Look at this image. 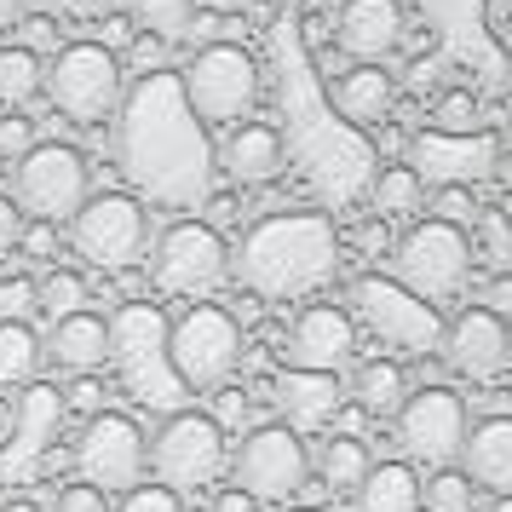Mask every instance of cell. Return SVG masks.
<instances>
[{
	"instance_id": "cell-50",
	"label": "cell",
	"mask_w": 512,
	"mask_h": 512,
	"mask_svg": "<svg viewBox=\"0 0 512 512\" xmlns=\"http://www.w3.org/2000/svg\"><path fill=\"white\" fill-rule=\"evenodd\" d=\"M501 41H507V52H512V18H507V24H501Z\"/></svg>"
},
{
	"instance_id": "cell-14",
	"label": "cell",
	"mask_w": 512,
	"mask_h": 512,
	"mask_svg": "<svg viewBox=\"0 0 512 512\" xmlns=\"http://www.w3.org/2000/svg\"><path fill=\"white\" fill-rule=\"evenodd\" d=\"M397 443H403V455L409 466H455L466 443V403L455 392H443V386H420V392L403 397V409H397Z\"/></svg>"
},
{
	"instance_id": "cell-37",
	"label": "cell",
	"mask_w": 512,
	"mask_h": 512,
	"mask_svg": "<svg viewBox=\"0 0 512 512\" xmlns=\"http://www.w3.org/2000/svg\"><path fill=\"white\" fill-rule=\"evenodd\" d=\"M81 282L75 277H58V271H52L47 282H35V305H47L52 317H70V311H81Z\"/></svg>"
},
{
	"instance_id": "cell-33",
	"label": "cell",
	"mask_w": 512,
	"mask_h": 512,
	"mask_svg": "<svg viewBox=\"0 0 512 512\" xmlns=\"http://www.w3.org/2000/svg\"><path fill=\"white\" fill-rule=\"evenodd\" d=\"M41 305H35V277L24 271H0V323H29Z\"/></svg>"
},
{
	"instance_id": "cell-34",
	"label": "cell",
	"mask_w": 512,
	"mask_h": 512,
	"mask_svg": "<svg viewBox=\"0 0 512 512\" xmlns=\"http://www.w3.org/2000/svg\"><path fill=\"white\" fill-rule=\"evenodd\" d=\"M58 409H64V415L93 420L98 409H104V380H98V374H70V386L58 392Z\"/></svg>"
},
{
	"instance_id": "cell-1",
	"label": "cell",
	"mask_w": 512,
	"mask_h": 512,
	"mask_svg": "<svg viewBox=\"0 0 512 512\" xmlns=\"http://www.w3.org/2000/svg\"><path fill=\"white\" fill-rule=\"evenodd\" d=\"M334 271H340V231L323 213H271L231 254V277H242L254 300H305Z\"/></svg>"
},
{
	"instance_id": "cell-6",
	"label": "cell",
	"mask_w": 512,
	"mask_h": 512,
	"mask_svg": "<svg viewBox=\"0 0 512 512\" xmlns=\"http://www.w3.org/2000/svg\"><path fill=\"white\" fill-rule=\"evenodd\" d=\"M70 248L93 271H127L150 254V213L139 196H121V190L87 196L70 213Z\"/></svg>"
},
{
	"instance_id": "cell-32",
	"label": "cell",
	"mask_w": 512,
	"mask_h": 512,
	"mask_svg": "<svg viewBox=\"0 0 512 512\" xmlns=\"http://www.w3.org/2000/svg\"><path fill=\"white\" fill-rule=\"evenodd\" d=\"M127 12L150 35H185L190 18H196V0H127Z\"/></svg>"
},
{
	"instance_id": "cell-29",
	"label": "cell",
	"mask_w": 512,
	"mask_h": 512,
	"mask_svg": "<svg viewBox=\"0 0 512 512\" xmlns=\"http://www.w3.org/2000/svg\"><path fill=\"white\" fill-rule=\"evenodd\" d=\"M41 334L35 323H0V386H29L41 369Z\"/></svg>"
},
{
	"instance_id": "cell-12",
	"label": "cell",
	"mask_w": 512,
	"mask_h": 512,
	"mask_svg": "<svg viewBox=\"0 0 512 512\" xmlns=\"http://www.w3.org/2000/svg\"><path fill=\"white\" fill-rule=\"evenodd\" d=\"M351 317L369 328L374 340H386L397 351H438L443 317L438 305H426L409 294L397 277H357L351 282Z\"/></svg>"
},
{
	"instance_id": "cell-7",
	"label": "cell",
	"mask_w": 512,
	"mask_h": 512,
	"mask_svg": "<svg viewBox=\"0 0 512 512\" xmlns=\"http://www.w3.org/2000/svg\"><path fill=\"white\" fill-rule=\"evenodd\" d=\"M93 196V173H87V156L75 144H29L24 156L12 162V202L41 219V225H58L70 219L81 202Z\"/></svg>"
},
{
	"instance_id": "cell-24",
	"label": "cell",
	"mask_w": 512,
	"mask_h": 512,
	"mask_svg": "<svg viewBox=\"0 0 512 512\" xmlns=\"http://www.w3.org/2000/svg\"><path fill=\"white\" fill-rule=\"evenodd\" d=\"M357 512H420V478L409 461H374L351 495Z\"/></svg>"
},
{
	"instance_id": "cell-48",
	"label": "cell",
	"mask_w": 512,
	"mask_h": 512,
	"mask_svg": "<svg viewBox=\"0 0 512 512\" xmlns=\"http://www.w3.org/2000/svg\"><path fill=\"white\" fill-rule=\"evenodd\" d=\"M24 12H29V0H0V29L24 24Z\"/></svg>"
},
{
	"instance_id": "cell-4",
	"label": "cell",
	"mask_w": 512,
	"mask_h": 512,
	"mask_svg": "<svg viewBox=\"0 0 512 512\" xmlns=\"http://www.w3.org/2000/svg\"><path fill=\"white\" fill-rule=\"evenodd\" d=\"M225 466H231L225 426L213 415H202V409H173V415L156 426V438H150V472H156V484H167L173 495L208 489Z\"/></svg>"
},
{
	"instance_id": "cell-45",
	"label": "cell",
	"mask_w": 512,
	"mask_h": 512,
	"mask_svg": "<svg viewBox=\"0 0 512 512\" xmlns=\"http://www.w3.org/2000/svg\"><path fill=\"white\" fill-rule=\"evenodd\" d=\"M18 248H29V254H52V225H35V231L24 225V236H18Z\"/></svg>"
},
{
	"instance_id": "cell-15",
	"label": "cell",
	"mask_w": 512,
	"mask_h": 512,
	"mask_svg": "<svg viewBox=\"0 0 512 512\" xmlns=\"http://www.w3.org/2000/svg\"><path fill=\"white\" fill-rule=\"evenodd\" d=\"M438 346H443L449 369L461 374V380H495V374H507V363H512V328H507V317H495L484 305H466L461 317L443 323Z\"/></svg>"
},
{
	"instance_id": "cell-51",
	"label": "cell",
	"mask_w": 512,
	"mask_h": 512,
	"mask_svg": "<svg viewBox=\"0 0 512 512\" xmlns=\"http://www.w3.org/2000/svg\"><path fill=\"white\" fill-rule=\"evenodd\" d=\"M294 512H323V507H294Z\"/></svg>"
},
{
	"instance_id": "cell-39",
	"label": "cell",
	"mask_w": 512,
	"mask_h": 512,
	"mask_svg": "<svg viewBox=\"0 0 512 512\" xmlns=\"http://www.w3.org/2000/svg\"><path fill=\"white\" fill-rule=\"evenodd\" d=\"M29 144H35V121H29L24 110H6V116H0V156L18 162Z\"/></svg>"
},
{
	"instance_id": "cell-11",
	"label": "cell",
	"mask_w": 512,
	"mask_h": 512,
	"mask_svg": "<svg viewBox=\"0 0 512 512\" xmlns=\"http://www.w3.org/2000/svg\"><path fill=\"white\" fill-rule=\"evenodd\" d=\"M75 466H81V484L121 495V489L144 484V466H150V438H144L139 415L127 409H98L81 438H75Z\"/></svg>"
},
{
	"instance_id": "cell-25",
	"label": "cell",
	"mask_w": 512,
	"mask_h": 512,
	"mask_svg": "<svg viewBox=\"0 0 512 512\" xmlns=\"http://www.w3.org/2000/svg\"><path fill=\"white\" fill-rule=\"evenodd\" d=\"M317 466H323L328 495H346V501H351V495H357V484L369 478L374 455H369V443H363V438H346V432H334V438L323 443Z\"/></svg>"
},
{
	"instance_id": "cell-8",
	"label": "cell",
	"mask_w": 512,
	"mask_h": 512,
	"mask_svg": "<svg viewBox=\"0 0 512 512\" xmlns=\"http://www.w3.org/2000/svg\"><path fill=\"white\" fill-rule=\"evenodd\" d=\"M392 271L426 305L455 300L466 288V277H472V236L461 225H443V219L409 225L403 242H397V254H392Z\"/></svg>"
},
{
	"instance_id": "cell-22",
	"label": "cell",
	"mask_w": 512,
	"mask_h": 512,
	"mask_svg": "<svg viewBox=\"0 0 512 512\" xmlns=\"http://www.w3.org/2000/svg\"><path fill=\"white\" fill-rule=\"evenodd\" d=\"M420 156V179H432V185H478V179H489V167H495V156H501V144L484 139V133H472V139H426L415 150Z\"/></svg>"
},
{
	"instance_id": "cell-9",
	"label": "cell",
	"mask_w": 512,
	"mask_h": 512,
	"mask_svg": "<svg viewBox=\"0 0 512 512\" xmlns=\"http://www.w3.org/2000/svg\"><path fill=\"white\" fill-rule=\"evenodd\" d=\"M41 93L58 104V116L70 121H110L121 110V58L104 41H70L58 47L47 64V87Z\"/></svg>"
},
{
	"instance_id": "cell-47",
	"label": "cell",
	"mask_w": 512,
	"mask_h": 512,
	"mask_svg": "<svg viewBox=\"0 0 512 512\" xmlns=\"http://www.w3.org/2000/svg\"><path fill=\"white\" fill-rule=\"evenodd\" d=\"M213 512H259V501H248L242 489H225V495L213 501Z\"/></svg>"
},
{
	"instance_id": "cell-38",
	"label": "cell",
	"mask_w": 512,
	"mask_h": 512,
	"mask_svg": "<svg viewBox=\"0 0 512 512\" xmlns=\"http://www.w3.org/2000/svg\"><path fill=\"white\" fill-rule=\"evenodd\" d=\"M432 219H443V225H472L478 219V202H472V185H438V213Z\"/></svg>"
},
{
	"instance_id": "cell-40",
	"label": "cell",
	"mask_w": 512,
	"mask_h": 512,
	"mask_svg": "<svg viewBox=\"0 0 512 512\" xmlns=\"http://www.w3.org/2000/svg\"><path fill=\"white\" fill-rule=\"evenodd\" d=\"M52 512H110V501L93 484H70V489H58V507Z\"/></svg>"
},
{
	"instance_id": "cell-41",
	"label": "cell",
	"mask_w": 512,
	"mask_h": 512,
	"mask_svg": "<svg viewBox=\"0 0 512 512\" xmlns=\"http://www.w3.org/2000/svg\"><path fill=\"white\" fill-rule=\"evenodd\" d=\"M18 236H24V208L12 196H0V248H18Z\"/></svg>"
},
{
	"instance_id": "cell-3",
	"label": "cell",
	"mask_w": 512,
	"mask_h": 512,
	"mask_svg": "<svg viewBox=\"0 0 512 512\" xmlns=\"http://www.w3.org/2000/svg\"><path fill=\"white\" fill-rule=\"evenodd\" d=\"M179 98H185L190 121H208V127H236L259 104V64L248 47L231 41H213L185 64L179 75Z\"/></svg>"
},
{
	"instance_id": "cell-49",
	"label": "cell",
	"mask_w": 512,
	"mask_h": 512,
	"mask_svg": "<svg viewBox=\"0 0 512 512\" xmlns=\"http://www.w3.org/2000/svg\"><path fill=\"white\" fill-rule=\"evenodd\" d=\"M0 512H47L41 501H0Z\"/></svg>"
},
{
	"instance_id": "cell-42",
	"label": "cell",
	"mask_w": 512,
	"mask_h": 512,
	"mask_svg": "<svg viewBox=\"0 0 512 512\" xmlns=\"http://www.w3.org/2000/svg\"><path fill=\"white\" fill-rule=\"evenodd\" d=\"M47 6L52 12H64V18H81V24H87V18H104L116 0H47Z\"/></svg>"
},
{
	"instance_id": "cell-19",
	"label": "cell",
	"mask_w": 512,
	"mask_h": 512,
	"mask_svg": "<svg viewBox=\"0 0 512 512\" xmlns=\"http://www.w3.org/2000/svg\"><path fill=\"white\" fill-rule=\"evenodd\" d=\"M282 133L271 121H236L225 144H219V173L231 185H271L282 173Z\"/></svg>"
},
{
	"instance_id": "cell-26",
	"label": "cell",
	"mask_w": 512,
	"mask_h": 512,
	"mask_svg": "<svg viewBox=\"0 0 512 512\" xmlns=\"http://www.w3.org/2000/svg\"><path fill=\"white\" fill-rule=\"evenodd\" d=\"M351 397H357V409H369V415H397L403 397H409V380H403L397 363L374 357V363H357V374H351Z\"/></svg>"
},
{
	"instance_id": "cell-35",
	"label": "cell",
	"mask_w": 512,
	"mask_h": 512,
	"mask_svg": "<svg viewBox=\"0 0 512 512\" xmlns=\"http://www.w3.org/2000/svg\"><path fill=\"white\" fill-rule=\"evenodd\" d=\"M478 248H484L489 259H507L512 254V219L507 213H478V219H472V254H478Z\"/></svg>"
},
{
	"instance_id": "cell-17",
	"label": "cell",
	"mask_w": 512,
	"mask_h": 512,
	"mask_svg": "<svg viewBox=\"0 0 512 512\" xmlns=\"http://www.w3.org/2000/svg\"><path fill=\"white\" fill-rule=\"evenodd\" d=\"M334 47L351 64H386L403 47V6L397 0H346L334 18Z\"/></svg>"
},
{
	"instance_id": "cell-27",
	"label": "cell",
	"mask_w": 512,
	"mask_h": 512,
	"mask_svg": "<svg viewBox=\"0 0 512 512\" xmlns=\"http://www.w3.org/2000/svg\"><path fill=\"white\" fill-rule=\"evenodd\" d=\"M47 87V64H41V52L29 47H0V104L6 110H29L35 98Z\"/></svg>"
},
{
	"instance_id": "cell-30",
	"label": "cell",
	"mask_w": 512,
	"mask_h": 512,
	"mask_svg": "<svg viewBox=\"0 0 512 512\" xmlns=\"http://www.w3.org/2000/svg\"><path fill=\"white\" fill-rule=\"evenodd\" d=\"M478 93L472 87H443L438 98H432V127H438L443 139H472L478 133Z\"/></svg>"
},
{
	"instance_id": "cell-18",
	"label": "cell",
	"mask_w": 512,
	"mask_h": 512,
	"mask_svg": "<svg viewBox=\"0 0 512 512\" xmlns=\"http://www.w3.org/2000/svg\"><path fill=\"white\" fill-rule=\"evenodd\" d=\"M346 403V380L340 374H317V369H282L277 374V409H282V426L288 432H323L334 426Z\"/></svg>"
},
{
	"instance_id": "cell-31",
	"label": "cell",
	"mask_w": 512,
	"mask_h": 512,
	"mask_svg": "<svg viewBox=\"0 0 512 512\" xmlns=\"http://www.w3.org/2000/svg\"><path fill=\"white\" fill-rule=\"evenodd\" d=\"M472 478L461 466H432V478L420 484V512H472Z\"/></svg>"
},
{
	"instance_id": "cell-21",
	"label": "cell",
	"mask_w": 512,
	"mask_h": 512,
	"mask_svg": "<svg viewBox=\"0 0 512 512\" xmlns=\"http://www.w3.org/2000/svg\"><path fill=\"white\" fill-rule=\"evenodd\" d=\"M455 461L472 478V489L512 495V415H489L478 426H466V443Z\"/></svg>"
},
{
	"instance_id": "cell-5",
	"label": "cell",
	"mask_w": 512,
	"mask_h": 512,
	"mask_svg": "<svg viewBox=\"0 0 512 512\" xmlns=\"http://www.w3.org/2000/svg\"><path fill=\"white\" fill-rule=\"evenodd\" d=\"M110 363H116L121 386L139 397V403H173L179 380L167 369V317L162 305L133 300L110 317Z\"/></svg>"
},
{
	"instance_id": "cell-16",
	"label": "cell",
	"mask_w": 512,
	"mask_h": 512,
	"mask_svg": "<svg viewBox=\"0 0 512 512\" xmlns=\"http://www.w3.org/2000/svg\"><path fill=\"white\" fill-rule=\"evenodd\" d=\"M282 357H288V369L340 374L357 357V317L346 305H305L282 340Z\"/></svg>"
},
{
	"instance_id": "cell-28",
	"label": "cell",
	"mask_w": 512,
	"mask_h": 512,
	"mask_svg": "<svg viewBox=\"0 0 512 512\" xmlns=\"http://www.w3.org/2000/svg\"><path fill=\"white\" fill-rule=\"evenodd\" d=\"M369 202L380 219H415L420 208H426V179H420L415 167H380V179H374Z\"/></svg>"
},
{
	"instance_id": "cell-36",
	"label": "cell",
	"mask_w": 512,
	"mask_h": 512,
	"mask_svg": "<svg viewBox=\"0 0 512 512\" xmlns=\"http://www.w3.org/2000/svg\"><path fill=\"white\" fill-rule=\"evenodd\" d=\"M110 512H185V495H173L167 484H133L121 489V501Z\"/></svg>"
},
{
	"instance_id": "cell-44",
	"label": "cell",
	"mask_w": 512,
	"mask_h": 512,
	"mask_svg": "<svg viewBox=\"0 0 512 512\" xmlns=\"http://www.w3.org/2000/svg\"><path fill=\"white\" fill-rule=\"evenodd\" d=\"M24 41H18V47H29V52H41V47H52V24L47 18H24Z\"/></svg>"
},
{
	"instance_id": "cell-13",
	"label": "cell",
	"mask_w": 512,
	"mask_h": 512,
	"mask_svg": "<svg viewBox=\"0 0 512 512\" xmlns=\"http://www.w3.org/2000/svg\"><path fill=\"white\" fill-rule=\"evenodd\" d=\"M231 472L248 501H294L305 489V478H311V449H305L300 432H288L282 420H271V426H254L248 438L236 443Z\"/></svg>"
},
{
	"instance_id": "cell-23",
	"label": "cell",
	"mask_w": 512,
	"mask_h": 512,
	"mask_svg": "<svg viewBox=\"0 0 512 512\" xmlns=\"http://www.w3.org/2000/svg\"><path fill=\"white\" fill-rule=\"evenodd\" d=\"M41 351H47L64 374H98L110 363V323H104L98 311H70V317L52 323Z\"/></svg>"
},
{
	"instance_id": "cell-10",
	"label": "cell",
	"mask_w": 512,
	"mask_h": 512,
	"mask_svg": "<svg viewBox=\"0 0 512 512\" xmlns=\"http://www.w3.org/2000/svg\"><path fill=\"white\" fill-rule=\"evenodd\" d=\"M150 271H156V282H162L167 294L196 305L231 282V248H225V236L213 231L208 219H185V225H167L156 236Z\"/></svg>"
},
{
	"instance_id": "cell-20",
	"label": "cell",
	"mask_w": 512,
	"mask_h": 512,
	"mask_svg": "<svg viewBox=\"0 0 512 512\" xmlns=\"http://www.w3.org/2000/svg\"><path fill=\"white\" fill-rule=\"evenodd\" d=\"M328 104H334V116L351 121V127H380L397 104V81H392L386 64H351L346 75L328 81Z\"/></svg>"
},
{
	"instance_id": "cell-2",
	"label": "cell",
	"mask_w": 512,
	"mask_h": 512,
	"mask_svg": "<svg viewBox=\"0 0 512 512\" xmlns=\"http://www.w3.org/2000/svg\"><path fill=\"white\" fill-rule=\"evenodd\" d=\"M236 363H242V323L236 311L213 300H196L185 317L167 323V369L179 380V392L208 397L231 386Z\"/></svg>"
},
{
	"instance_id": "cell-43",
	"label": "cell",
	"mask_w": 512,
	"mask_h": 512,
	"mask_svg": "<svg viewBox=\"0 0 512 512\" xmlns=\"http://www.w3.org/2000/svg\"><path fill=\"white\" fill-rule=\"evenodd\" d=\"M484 311H495V317H512V271H501V277L484 288Z\"/></svg>"
},
{
	"instance_id": "cell-46",
	"label": "cell",
	"mask_w": 512,
	"mask_h": 512,
	"mask_svg": "<svg viewBox=\"0 0 512 512\" xmlns=\"http://www.w3.org/2000/svg\"><path fill=\"white\" fill-rule=\"evenodd\" d=\"M196 6H202L208 18H236V12H248L254 0H196Z\"/></svg>"
}]
</instances>
